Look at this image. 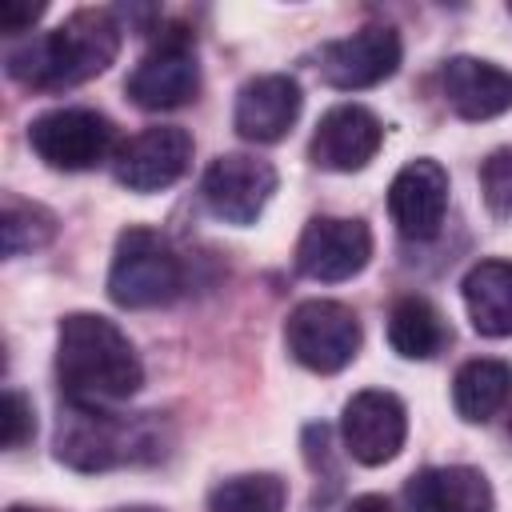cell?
<instances>
[{
    "instance_id": "25",
    "label": "cell",
    "mask_w": 512,
    "mask_h": 512,
    "mask_svg": "<svg viewBox=\"0 0 512 512\" xmlns=\"http://www.w3.org/2000/svg\"><path fill=\"white\" fill-rule=\"evenodd\" d=\"M40 12H44V4H20V0H4V4H0V32H8V36L28 32V28L40 20Z\"/></svg>"
},
{
    "instance_id": "14",
    "label": "cell",
    "mask_w": 512,
    "mask_h": 512,
    "mask_svg": "<svg viewBox=\"0 0 512 512\" xmlns=\"http://www.w3.org/2000/svg\"><path fill=\"white\" fill-rule=\"evenodd\" d=\"M384 140V124L364 104H336L312 132V164L328 172H360Z\"/></svg>"
},
{
    "instance_id": "2",
    "label": "cell",
    "mask_w": 512,
    "mask_h": 512,
    "mask_svg": "<svg viewBox=\"0 0 512 512\" xmlns=\"http://www.w3.org/2000/svg\"><path fill=\"white\" fill-rule=\"evenodd\" d=\"M120 52V24L108 8H76L52 32L20 44L8 52V76L40 88L60 92L100 76Z\"/></svg>"
},
{
    "instance_id": "23",
    "label": "cell",
    "mask_w": 512,
    "mask_h": 512,
    "mask_svg": "<svg viewBox=\"0 0 512 512\" xmlns=\"http://www.w3.org/2000/svg\"><path fill=\"white\" fill-rule=\"evenodd\" d=\"M480 192L492 216H512V148H496L480 164Z\"/></svg>"
},
{
    "instance_id": "12",
    "label": "cell",
    "mask_w": 512,
    "mask_h": 512,
    "mask_svg": "<svg viewBox=\"0 0 512 512\" xmlns=\"http://www.w3.org/2000/svg\"><path fill=\"white\" fill-rule=\"evenodd\" d=\"M340 432H344V448L356 464H388L400 448H404V436H408V412L400 404V396L384 392V388H368V392H356L348 404H344V416H340Z\"/></svg>"
},
{
    "instance_id": "9",
    "label": "cell",
    "mask_w": 512,
    "mask_h": 512,
    "mask_svg": "<svg viewBox=\"0 0 512 512\" xmlns=\"http://www.w3.org/2000/svg\"><path fill=\"white\" fill-rule=\"evenodd\" d=\"M276 192V168L248 152L216 156L200 180L208 212L224 224H252Z\"/></svg>"
},
{
    "instance_id": "15",
    "label": "cell",
    "mask_w": 512,
    "mask_h": 512,
    "mask_svg": "<svg viewBox=\"0 0 512 512\" xmlns=\"http://www.w3.org/2000/svg\"><path fill=\"white\" fill-rule=\"evenodd\" d=\"M300 104H304L300 84L284 72H268V76H256L240 88L232 124L252 144H276L292 132V124L300 116Z\"/></svg>"
},
{
    "instance_id": "8",
    "label": "cell",
    "mask_w": 512,
    "mask_h": 512,
    "mask_svg": "<svg viewBox=\"0 0 512 512\" xmlns=\"http://www.w3.org/2000/svg\"><path fill=\"white\" fill-rule=\"evenodd\" d=\"M372 260V232L364 220L348 216H312L296 240V268L308 280L340 284L364 272Z\"/></svg>"
},
{
    "instance_id": "28",
    "label": "cell",
    "mask_w": 512,
    "mask_h": 512,
    "mask_svg": "<svg viewBox=\"0 0 512 512\" xmlns=\"http://www.w3.org/2000/svg\"><path fill=\"white\" fill-rule=\"evenodd\" d=\"M8 512H36V508H20V504H16V508H8Z\"/></svg>"
},
{
    "instance_id": "4",
    "label": "cell",
    "mask_w": 512,
    "mask_h": 512,
    "mask_svg": "<svg viewBox=\"0 0 512 512\" xmlns=\"http://www.w3.org/2000/svg\"><path fill=\"white\" fill-rule=\"evenodd\" d=\"M184 292V264L152 228H124L116 236L108 296L120 308H160Z\"/></svg>"
},
{
    "instance_id": "27",
    "label": "cell",
    "mask_w": 512,
    "mask_h": 512,
    "mask_svg": "<svg viewBox=\"0 0 512 512\" xmlns=\"http://www.w3.org/2000/svg\"><path fill=\"white\" fill-rule=\"evenodd\" d=\"M120 512H160V508H120Z\"/></svg>"
},
{
    "instance_id": "5",
    "label": "cell",
    "mask_w": 512,
    "mask_h": 512,
    "mask_svg": "<svg viewBox=\"0 0 512 512\" xmlns=\"http://www.w3.org/2000/svg\"><path fill=\"white\" fill-rule=\"evenodd\" d=\"M284 344L308 372H340L360 352V320L340 300H300L284 320Z\"/></svg>"
},
{
    "instance_id": "11",
    "label": "cell",
    "mask_w": 512,
    "mask_h": 512,
    "mask_svg": "<svg viewBox=\"0 0 512 512\" xmlns=\"http://www.w3.org/2000/svg\"><path fill=\"white\" fill-rule=\"evenodd\" d=\"M188 160H192V136L176 124H156L116 148L112 172L132 192H160L188 172Z\"/></svg>"
},
{
    "instance_id": "10",
    "label": "cell",
    "mask_w": 512,
    "mask_h": 512,
    "mask_svg": "<svg viewBox=\"0 0 512 512\" xmlns=\"http://www.w3.org/2000/svg\"><path fill=\"white\" fill-rule=\"evenodd\" d=\"M400 32L388 24H364L360 32L344 36V40H328L320 48V80L340 88V92H356V88H372L380 80H388L400 68Z\"/></svg>"
},
{
    "instance_id": "26",
    "label": "cell",
    "mask_w": 512,
    "mask_h": 512,
    "mask_svg": "<svg viewBox=\"0 0 512 512\" xmlns=\"http://www.w3.org/2000/svg\"><path fill=\"white\" fill-rule=\"evenodd\" d=\"M344 512H388V500L384 496H356Z\"/></svg>"
},
{
    "instance_id": "1",
    "label": "cell",
    "mask_w": 512,
    "mask_h": 512,
    "mask_svg": "<svg viewBox=\"0 0 512 512\" xmlns=\"http://www.w3.org/2000/svg\"><path fill=\"white\" fill-rule=\"evenodd\" d=\"M56 376L72 404H92V408L128 400L144 384V368L128 336L96 312H68L60 320Z\"/></svg>"
},
{
    "instance_id": "3",
    "label": "cell",
    "mask_w": 512,
    "mask_h": 512,
    "mask_svg": "<svg viewBox=\"0 0 512 512\" xmlns=\"http://www.w3.org/2000/svg\"><path fill=\"white\" fill-rule=\"evenodd\" d=\"M160 428L148 416H120L92 404H64L56 424V460L76 472H108L164 456Z\"/></svg>"
},
{
    "instance_id": "29",
    "label": "cell",
    "mask_w": 512,
    "mask_h": 512,
    "mask_svg": "<svg viewBox=\"0 0 512 512\" xmlns=\"http://www.w3.org/2000/svg\"><path fill=\"white\" fill-rule=\"evenodd\" d=\"M508 16H512V4H508Z\"/></svg>"
},
{
    "instance_id": "18",
    "label": "cell",
    "mask_w": 512,
    "mask_h": 512,
    "mask_svg": "<svg viewBox=\"0 0 512 512\" xmlns=\"http://www.w3.org/2000/svg\"><path fill=\"white\" fill-rule=\"evenodd\" d=\"M464 308L480 336L504 340L512 336V264L508 260H480L464 276Z\"/></svg>"
},
{
    "instance_id": "6",
    "label": "cell",
    "mask_w": 512,
    "mask_h": 512,
    "mask_svg": "<svg viewBox=\"0 0 512 512\" xmlns=\"http://www.w3.org/2000/svg\"><path fill=\"white\" fill-rule=\"evenodd\" d=\"M124 92L144 112H168V108H184L188 100H196L200 64L192 52V32H184V28L152 32V48L132 68Z\"/></svg>"
},
{
    "instance_id": "20",
    "label": "cell",
    "mask_w": 512,
    "mask_h": 512,
    "mask_svg": "<svg viewBox=\"0 0 512 512\" xmlns=\"http://www.w3.org/2000/svg\"><path fill=\"white\" fill-rule=\"evenodd\" d=\"M388 340L404 360H428L448 344V324L424 296H404L388 312Z\"/></svg>"
},
{
    "instance_id": "16",
    "label": "cell",
    "mask_w": 512,
    "mask_h": 512,
    "mask_svg": "<svg viewBox=\"0 0 512 512\" xmlns=\"http://www.w3.org/2000/svg\"><path fill=\"white\" fill-rule=\"evenodd\" d=\"M440 88L460 120H492L512 108V72L480 56H452L440 72Z\"/></svg>"
},
{
    "instance_id": "21",
    "label": "cell",
    "mask_w": 512,
    "mask_h": 512,
    "mask_svg": "<svg viewBox=\"0 0 512 512\" xmlns=\"http://www.w3.org/2000/svg\"><path fill=\"white\" fill-rule=\"evenodd\" d=\"M288 508V488L272 472H248L232 476L212 488L208 512H284Z\"/></svg>"
},
{
    "instance_id": "7",
    "label": "cell",
    "mask_w": 512,
    "mask_h": 512,
    "mask_svg": "<svg viewBox=\"0 0 512 512\" xmlns=\"http://www.w3.org/2000/svg\"><path fill=\"white\" fill-rule=\"evenodd\" d=\"M112 120L92 108H52L28 124L32 152L60 172H88L112 152Z\"/></svg>"
},
{
    "instance_id": "17",
    "label": "cell",
    "mask_w": 512,
    "mask_h": 512,
    "mask_svg": "<svg viewBox=\"0 0 512 512\" xmlns=\"http://www.w3.org/2000/svg\"><path fill=\"white\" fill-rule=\"evenodd\" d=\"M408 512H492V488L484 472L468 464L424 468L404 488Z\"/></svg>"
},
{
    "instance_id": "13",
    "label": "cell",
    "mask_w": 512,
    "mask_h": 512,
    "mask_svg": "<svg viewBox=\"0 0 512 512\" xmlns=\"http://www.w3.org/2000/svg\"><path fill=\"white\" fill-rule=\"evenodd\" d=\"M388 212L400 236L432 240L448 212V172L436 160H408L388 188Z\"/></svg>"
},
{
    "instance_id": "22",
    "label": "cell",
    "mask_w": 512,
    "mask_h": 512,
    "mask_svg": "<svg viewBox=\"0 0 512 512\" xmlns=\"http://www.w3.org/2000/svg\"><path fill=\"white\" fill-rule=\"evenodd\" d=\"M0 232H4V256L36 252V248H44V244L56 236V216H52L44 204H28V200L8 196V200H4Z\"/></svg>"
},
{
    "instance_id": "19",
    "label": "cell",
    "mask_w": 512,
    "mask_h": 512,
    "mask_svg": "<svg viewBox=\"0 0 512 512\" xmlns=\"http://www.w3.org/2000/svg\"><path fill=\"white\" fill-rule=\"evenodd\" d=\"M512 396V368L504 360H468L452 380V404L468 424L492 420Z\"/></svg>"
},
{
    "instance_id": "24",
    "label": "cell",
    "mask_w": 512,
    "mask_h": 512,
    "mask_svg": "<svg viewBox=\"0 0 512 512\" xmlns=\"http://www.w3.org/2000/svg\"><path fill=\"white\" fill-rule=\"evenodd\" d=\"M0 424H4V448H20L24 440H32L36 432V420H32V404L20 396V392H4V404H0Z\"/></svg>"
}]
</instances>
